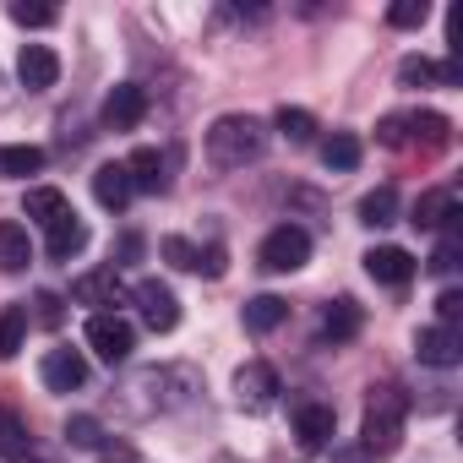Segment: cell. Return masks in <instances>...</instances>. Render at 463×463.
Masks as SVG:
<instances>
[{"mask_svg": "<svg viewBox=\"0 0 463 463\" xmlns=\"http://www.w3.org/2000/svg\"><path fill=\"white\" fill-rule=\"evenodd\" d=\"M403 420H409V392L382 382L365 398V425H360V452L365 458H392L403 441Z\"/></svg>", "mask_w": 463, "mask_h": 463, "instance_id": "6da1fadb", "label": "cell"}, {"mask_svg": "<svg viewBox=\"0 0 463 463\" xmlns=\"http://www.w3.org/2000/svg\"><path fill=\"white\" fill-rule=\"evenodd\" d=\"M262 142H268V131H262V120H251V115H218V120L207 126V158H213L218 169H246V164L262 153Z\"/></svg>", "mask_w": 463, "mask_h": 463, "instance_id": "7a4b0ae2", "label": "cell"}, {"mask_svg": "<svg viewBox=\"0 0 463 463\" xmlns=\"http://www.w3.org/2000/svg\"><path fill=\"white\" fill-rule=\"evenodd\" d=\"M376 142H382V147H409V142H420L425 153H441V147L452 142V120H447V115H436V109L387 115V120L376 126Z\"/></svg>", "mask_w": 463, "mask_h": 463, "instance_id": "3957f363", "label": "cell"}, {"mask_svg": "<svg viewBox=\"0 0 463 463\" xmlns=\"http://www.w3.org/2000/svg\"><path fill=\"white\" fill-rule=\"evenodd\" d=\"M257 262H262L268 273H295V268L311 262V235H306L300 223H279V229H268Z\"/></svg>", "mask_w": 463, "mask_h": 463, "instance_id": "277c9868", "label": "cell"}, {"mask_svg": "<svg viewBox=\"0 0 463 463\" xmlns=\"http://www.w3.org/2000/svg\"><path fill=\"white\" fill-rule=\"evenodd\" d=\"M88 349H93L104 365H120V360H131V349H137V327H131L126 317H115V311H93V317H88Z\"/></svg>", "mask_w": 463, "mask_h": 463, "instance_id": "5b68a950", "label": "cell"}, {"mask_svg": "<svg viewBox=\"0 0 463 463\" xmlns=\"http://www.w3.org/2000/svg\"><path fill=\"white\" fill-rule=\"evenodd\" d=\"M131 300H137V311H142V322H147L153 333H175V327H180V300H175L169 284L142 279V284L131 289Z\"/></svg>", "mask_w": 463, "mask_h": 463, "instance_id": "8992f818", "label": "cell"}, {"mask_svg": "<svg viewBox=\"0 0 463 463\" xmlns=\"http://www.w3.org/2000/svg\"><path fill=\"white\" fill-rule=\"evenodd\" d=\"M273 398H279V371H273L268 360L241 365V376H235V403L251 409V414H262V409H273Z\"/></svg>", "mask_w": 463, "mask_h": 463, "instance_id": "52a82bcc", "label": "cell"}, {"mask_svg": "<svg viewBox=\"0 0 463 463\" xmlns=\"http://www.w3.org/2000/svg\"><path fill=\"white\" fill-rule=\"evenodd\" d=\"M175 268H185V273H207V279H223V246H191L185 235H164V246H158Z\"/></svg>", "mask_w": 463, "mask_h": 463, "instance_id": "ba28073f", "label": "cell"}, {"mask_svg": "<svg viewBox=\"0 0 463 463\" xmlns=\"http://www.w3.org/2000/svg\"><path fill=\"white\" fill-rule=\"evenodd\" d=\"M142 115H147V93H142L137 82H115V88L104 93V126H109V131H137Z\"/></svg>", "mask_w": 463, "mask_h": 463, "instance_id": "9c48e42d", "label": "cell"}, {"mask_svg": "<svg viewBox=\"0 0 463 463\" xmlns=\"http://www.w3.org/2000/svg\"><path fill=\"white\" fill-rule=\"evenodd\" d=\"M414 354H420V365L452 371L463 360V338H458V327H420L414 333Z\"/></svg>", "mask_w": 463, "mask_h": 463, "instance_id": "30bf717a", "label": "cell"}, {"mask_svg": "<svg viewBox=\"0 0 463 463\" xmlns=\"http://www.w3.org/2000/svg\"><path fill=\"white\" fill-rule=\"evenodd\" d=\"M17 77H23L28 93H44V88L61 82V55H55L50 44H23V55H17Z\"/></svg>", "mask_w": 463, "mask_h": 463, "instance_id": "8fae6325", "label": "cell"}, {"mask_svg": "<svg viewBox=\"0 0 463 463\" xmlns=\"http://www.w3.org/2000/svg\"><path fill=\"white\" fill-rule=\"evenodd\" d=\"M414 268H420V262H414L403 246H371V251H365V273H371L376 284H387V289H403V284L414 279Z\"/></svg>", "mask_w": 463, "mask_h": 463, "instance_id": "7c38bea8", "label": "cell"}, {"mask_svg": "<svg viewBox=\"0 0 463 463\" xmlns=\"http://www.w3.org/2000/svg\"><path fill=\"white\" fill-rule=\"evenodd\" d=\"M39 376H44L50 392H77L88 382V360H82V349H50L44 365H39Z\"/></svg>", "mask_w": 463, "mask_h": 463, "instance_id": "4fadbf2b", "label": "cell"}, {"mask_svg": "<svg viewBox=\"0 0 463 463\" xmlns=\"http://www.w3.org/2000/svg\"><path fill=\"white\" fill-rule=\"evenodd\" d=\"M126 175H131V191H147V196L169 191V158H164L158 147H137V153L126 158Z\"/></svg>", "mask_w": 463, "mask_h": 463, "instance_id": "5bb4252c", "label": "cell"}, {"mask_svg": "<svg viewBox=\"0 0 463 463\" xmlns=\"http://www.w3.org/2000/svg\"><path fill=\"white\" fill-rule=\"evenodd\" d=\"M71 300L77 306H120V273L115 268H93V273H82L77 284H71Z\"/></svg>", "mask_w": 463, "mask_h": 463, "instance_id": "9a60e30c", "label": "cell"}, {"mask_svg": "<svg viewBox=\"0 0 463 463\" xmlns=\"http://www.w3.org/2000/svg\"><path fill=\"white\" fill-rule=\"evenodd\" d=\"M333 430H338V414L327 409V403H300L295 409V436H300V447H327L333 441Z\"/></svg>", "mask_w": 463, "mask_h": 463, "instance_id": "2e32d148", "label": "cell"}, {"mask_svg": "<svg viewBox=\"0 0 463 463\" xmlns=\"http://www.w3.org/2000/svg\"><path fill=\"white\" fill-rule=\"evenodd\" d=\"M93 196H99V207L126 213L131 207V175H126V164H99L93 169Z\"/></svg>", "mask_w": 463, "mask_h": 463, "instance_id": "e0dca14e", "label": "cell"}, {"mask_svg": "<svg viewBox=\"0 0 463 463\" xmlns=\"http://www.w3.org/2000/svg\"><path fill=\"white\" fill-rule=\"evenodd\" d=\"M82 246H88V223H82L77 213H66L61 223H50V241H44L50 262H71V257H77Z\"/></svg>", "mask_w": 463, "mask_h": 463, "instance_id": "ac0fdd59", "label": "cell"}, {"mask_svg": "<svg viewBox=\"0 0 463 463\" xmlns=\"http://www.w3.org/2000/svg\"><path fill=\"white\" fill-rule=\"evenodd\" d=\"M360 327H365V311H360L354 300H333V306L322 311V338H327V344H349Z\"/></svg>", "mask_w": 463, "mask_h": 463, "instance_id": "d6986e66", "label": "cell"}, {"mask_svg": "<svg viewBox=\"0 0 463 463\" xmlns=\"http://www.w3.org/2000/svg\"><path fill=\"white\" fill-rule=\"evenodd\" d=\"M33 262V246H28V229L0 218V273H23Z\"/></svg>", "mask_w": 463, "mask_h": 463, "instance_id": "ffe728a7", "label": "cell"}, {"mask_svg": "<svg viewBox=\"0 0 463 463\" xmlns=\"http://www.w3.org/2000/svg\"><path fill=\"white\" fill-rule=\"evenodd\" d=\"M447 218H458V196L447 191V185H436V191H425L420 202H414V229H441Z\"/></svg>", "mask_w": 463, "mask_h": 463, "instance_id": "44dd1931", "label": "cell"}, {"mask_svg": "<svg viewBox=\"0 0 463 463\" xmlns=\"http://www.w3.org/2000/svg\"><path fill=\"white\" fill-rule=\"evenodd\" d=\"M360 158H365V147H360V137H354V131H333V137L322 142V164H327L333 175L360 169Z\"/></svg>", "mask_w": 463, "mask_h": 463, "instance_id": "7402d4cb", "label": "cell"}, {"mask_svg": "<svg viewBox=\"0 0 463 463\" xmlns=\"http://www.w3.org/2000/svg\"><path fill=\"white\" fill-rule=\"evenodd\" d=\"M23 213H28V218H39V223L50 229V223H61V218L71 213V202H66V191H55V185H33V191H28V202H23Z\"/></svg>", "mask_w": 463, "mask_h": 463, "instance_id": "603a6c76", "label": "cell"}, {"mask_svg": "<svg viewBox=\"0 0 463 463\" xmlns=\"http://www.w3.org/2000/svg\"><path fill=\"white\" fill-rule=\"evenodd\" d=\"M284 322H289V300H279V295L246 300V327H251V333H273V327H284Z\"/></svg>", "mask_w": 463, "mask_h": 463, "instance_id": "cb8c5ba5", "label": "cell"}, {"mask_svg": "<svg viewBox=\"0 0 463 463\" xmlns=\"http://www.w3.org/2000/svg\"><path fill=\"white\" fill-rule=\"evenodd\" d=\"M39 169H44V147H33V142L0 147V175H6V180H28V175H39Z\"/></svg>", "mask_w": 463, "mask_h": 463, "instance_id": "d4e9b609", "label": "cell"}, {"mask_svg": "<svg viewBox=\"0 0 463 463\" xmlns=\"http://www.w3.org/2000/svg\"><path fill=\"white\" fill-rule=\"evenodd\" d=\"M28 338V306H6L0 311V360H17Z\"/></svg>", "mask_w": 463, "mask_h": 463, "instance_id": "484cf974", "label": "cell"}, {"mask_svg": "<svg viewBox=\"0 0 463 463\" xmlns=\"http://www.w3.org/2000/svg\"><path fill=\"white\" fill-rule=\"evenodd\" d=\"M392 218H398V191H392V185H376V191L360 196V223L382 229V223H392Z\"/></svg>", "mask_w": 463, "mask_h": 463, "instance_id": "4316f807", "label": "cell"}, {"mask_svg": "<svg viewBox=\"0 0 463 463\" xmlns=\"http://www.w3.org/2000/svg\"><path fill=\"white\" fill-rule=\"evenodd\" d=\"M0 458H17V463H28V458H33L28 425H23L17 414H6V409H0Z\"/></svg>", "mask_w": 463, "mask_h": 463, "instance_id": "83f0119b", "label": "cell"}, {"mask_svg": "<svg viewBox=\"0 0 463 463\" xmlns=\"http://www.w3.org/2000/svg\"><path fill=\"white\" fill-rule=\"evenodd\" d=\"M273 126H279V137H289V142H311V137H317V115H311V109H295V104H284V109L273 115Z\"/></svg>", "mask_w": 463, "mask_h": 463, "instance_id": "f1b7e54d", "label": "cell"}, {"mask_svg": "<svg viewBox=\"0 0 463 463\" xmlns=\"http://www.w3.org/2000/svg\"><path fill=\"white\" fill-rule=\"evenodd\" d=\"M398 82H403V88H425V82H441V66H436V61H425V55H409V61L398 66Z\"/></svg>", "mask_w": 463, "mask_h": 463, "instance_id": "f546056e", "label": "cell"}, {"mask_svg": "<svg viewBox=\"0 0 463 463\" xmlns=\"http://www.w3.org/2000/svg\"><path fill=\"white\" fill-rule=\"evenodd\" d=\"M55 6H28V0H12V23L17 28H55Z\"/></svg>", "mask_w": 463, "mask_h": 463, "instance_id": "4dcf8cb0", "label": "cell"}, {"mask_svg": "<svg viewBox=\"0 0 463 463\" xmlns=\"http://www.w3.org/2000/svg\"><path fill=\"white\" fill-rule=\"evenodd\" d=\"M66 441H71V447H99V441H104V430H99V420H93V414H77V420H66Z\"/></svg>", "mask_w": 463, "mask_h": 463, "instance_id": "1f68e13d", "label": "cell"}, {"mask_svg": "<svg viewBox=\"0 0 463 463\" xmlns=\"http://www.w3.org/2000/svg\"><path fill=\"white\" fill-rule=\"evenodd\" d=\"M425 17H430L425 0H398V6H387V23H392V28H420Z\"/></svg>", "mask_w": 463, "mask_h": 463, "instance_id": "d6a6232c", "label": "cell"}, {"mask_svg": "<svg viewBox=\"0 0 463 463\" xmlns=\"http://www.w3.org/2000/svg\"><path fill=\"white\" fill-rule=\"evenodd\" d=\"M436 273H452L458 268V235H452V229H447V235H441V246H436V262H430Z\"/></svg>", "mask_w": 463, "mask_h": 463, "instance_id": "836d02e7", "label": "cell"}, {"mask_svg": "<svg viewBox=\"0 0 463 463\" xmlns=\"http://www.w3.org/2000/svg\"><path fill=\"white\" fill-rule=\"evenodd\" d=\"M33 306H39V322H44V327H61V322H66V311H61V295H50V289H44Z\"/></svg>", "mask_w": 463, "mask_h": 463, "instance_id": "e575fe53", "label": "cell"}, {"mask_svg": "<svg viewBox=\"0 0 463 463\" xmlns=\"http://www.w3.org/2000/svg\"><path fill=\"white\" fill-rule=\"evenodd\" d=\"M436 311H441V327H452V322L463 317V295H458V289H441V300H436Z\"/></svg>", "mask_w": 463, "mask_h": 463, "instance_id": "d590c367", "label": "cell"}, {"mask_svg": "<svg viewBox=\"0 0 463 463\" xmlns=\"http://www.w3.org/2000/svg\"><path fill=\"white\" fill-rule=\"evenodd\" d=\"M99 463H131V452H126V447H115V452H99Z\"/></svg>", "mask_w": 463, "mask_h": 463, "instance_id": "8d00e7d4", "label": "cell"}]
</instances>
